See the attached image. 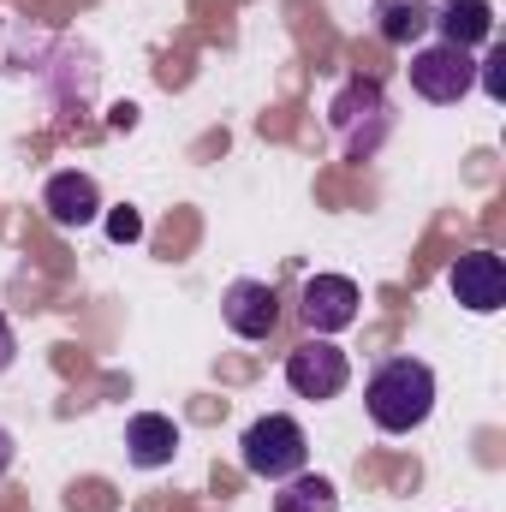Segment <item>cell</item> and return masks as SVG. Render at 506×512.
<instances>
[{
  "label": "cell",
  "instance_id": "cell-1",
  "mask_svg": "<svg viewBox=\"0 0 506 512\" xmlns=\"http://www.w3.org/2000/svg\"><path fill=\"white\" fill-rule=\"evenodd\" d=\"M364 405H370V423L387 435H411L429 423L435 411V370L423 358H387L370 387H364Z\"/></svg>",
  "mask_w": 506,
  "mask_h": 512
},
{
  "label": "cell",
  "instance_id": "cell-2",
  "mask_svg": "<svg viewBox=\"0 0 506 512\" xmlns=\"http://www.w3.org/2000/svg\"><path fill=\"white\" fill-rule=\"evenodd\" d=\"M239 459H245V471H251V477L286 483V477H298V471H304V459H310V441H304L298 417H286V411H268V417H256L251 429H245V441H239Z\"/></svg>",
  "mask_w": 506,
  "mask_h": 512
},
{
  "label": "cell",
  "instance_id": "cell-3",
  "mask_svg": "<svg viewBox=\"0 0 506 512\" xmlns=\"http://www.w3.org/2000/svg\"><path fill=\"white\" fill-rule=\"evenodd\" d=\"M352 382V364H346V352L334 346V340H304V346H292L286 352V387L298 393V399H340Z\"/></svg>",
  "mask_w": 506,
  "mask_h": 512
},
{
  "label": "cell",
  "instance_id": "cell-4",
  "mask_svg": "<svg viewBox=\"0 0 506 512\" xmlns=\"http://www.w3.org/2000/svg\"><path fill=\"white\" fill-rule=\"evenodd\" d=\"M471 84H477V60H471V48L435 42V48H417V54H411V90H417L423 102L447 108V102H459Z\"/></svg>",
  "mask_w": 506,
  "mask_h": 512
},
{
  "label": "cell",
  "instance_id": "cell-5",
  "mask_svg": "<svg viewBox=\"0 0 506 512\" xmlns=\"http://www.w3.org/2000/svg\"><path fill=\"white\" fill-rule=\"evenodd\" d=\"M447 286H453V298H459L465 310L495 316V310L506 304V262L495 251H465L453 268H447Z\"/></svg>",
  "mask_w": 506,
  "mask_h": 512
},
{
  "label": "cell",
  "instance_id": "cell-6",
  "mask_svg": "<svg viewBox=\"0 0 506 512\" xmlns=\"http://www.w3.org/2000/svg\"><path fill=\"white\" fill-rule=\"evenodd\" d=\"M358 286L346 280V274H310L304 280V298H298V310H304V322L316 328V334H340V328H352L358 322Z\"/></svg>",
  "mask_w": 506,
  "mask_h": 512
},
{
  "label": "cell",
  "instance_id": "cell-7",
  "mask_svg": "<svg viewBox=\"0 0 506 512\" xmlns=\"http://www.w3.org/2000/svg\"><path fill=\"white\" fill-rule=\"evenodd\" d=\"M221 310H227V328L239 340H268L280 328V298H274L268 280H233L227 298H221Z\"/></svg>",
  "mask_w": 506,
  "mask_h": 512
},
{
  "label": "cell",
  "instance_id": "cell-8",
  "mask_svg": "<svg viewBox=\"0 0 506 512\" xmlns=\"http://www.w3.org/2000/svg\"><path fill=\"white\" fill-rule=\"evenodd\" d=\"M42 209L60 221V227H90L96 215H102V191H96V179L90 173H54L48 179V191H42Z\"/></svg>",
  "mask_w": 506,
  "mask_h": 512
},
{
  "label": "cell",
  "instance_id": "cell-9",
  "mask_svg": "<svg viewBox=\"0 0 506 512\" xmlns=\"http://www.w3.org/2000/svg\"><path fill=\"white\" fill-rule=\"evenodd\" d=\"M126 453L137 471H161V465H173V453H179V423L173 417H161V411H137L126 423Z\"/></svg>",
  "mask_w": 506,
  "mask_h": 512
},
{
  "label": "cell",
  "instance_id": "cell-10",
  "mask_svg": "<svg viewBox=\"0 0 506 512\" xmlns=\"http://www.w3.org/2000/svg\"><path fill=\"white\" fill-rule=\"evenodd\" d=\"M435 30L453 48H477V42L495 36V6L489 0H441L435 6Z\"/></svg>",
  "mask_w": 506,
  "mask_h": 512
},
{
  "label": "cell",
  "instance_id": "cell-11",
  "mask_svg": "<svg viewBox=\"0 0 506 512\" xmlns=\"http://www.w3.org/2000/svg\"><path fill=\"white\" fill-rule=\"evenodd\" d=\"M376 30H381V42L411 48L423 30H435V6H429V0H381L376 6Z\"/></svg>",
  "mask_w": 506,
  "mask_h": 512
},
{
  "label": "cell",
  "instance_id": "cell-12",
  "mask_svg": "<svg viewBox=\"0 0 506 512\" xmlns=\"http://www.w3.org/2000/svg\"><path fill=\"white\" fill-rule=\"evenodd\" d=\"M274 512H340V495L328 477H286V489L274 495Z\"/></svg>",
  "mask_w": 506,
  "mask_h": 512
},
{
  "label": "cell",
  "instance_id": "cell-13",
  "mask_svg": "<svg viewBox=\"0 0 506 512\" xmlns=\"http://www.w3.org/2000/svg\"><path fill=\"white\" fill-rule=\"evenodd\" d=\"M108 239H114V245L143 239V215H137V209H114V215H108Z\"/></svg>",
  "mask_w": 506,
  "mask_h": 512
},
{
  "label": "cell",
  "instance_id": "cell-14",
  "mask_svg": "<svg viewBox=\"0 0 506 512\" xmlns=\"http://www.w3.org/2000/svg\"><path fill=\"white\" fill-rule=\"evenodd\" d=\"M12 358H18V340H12V322L0 316V370H12Z\"/></svg>",
  "mask_w": 506,
  "mask_h": 512
},
{
  "label": "cell",
  "instance_id": "cell-15",
  "mask_svg": "<svg viewBox=\"0 0 506 512\" xmlns=\"http://www.w3.org/2000/svg\"><path fill=\"white\" fill-rule=\"evenodd\" d=\"M501 66H506V54H489V66H483V84H489L495 102H501Z\"/></svg>",
  "mask_w": 506,
  "mask_h": 512
},
{
  "label": "cell",
  "instance_id": "cell-16",
  "mask_svg": "<svg viewBox=\"0 0 506 512\" xmlns=\"http://www.w3.org/2000/svg\"><path fill=\"white\" fill-rule=\"evenodd\" d=\"M12 459H18V447H12V435L0 429V471H12Z\"/></svg>",
  "mask_w": 506,
  "mask_h": 512
}]
</instances>
